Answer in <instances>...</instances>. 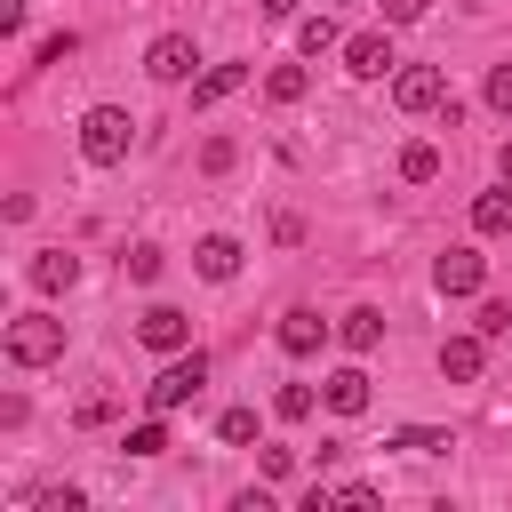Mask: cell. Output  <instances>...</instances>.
Wrapping results in <instances>:
<instances>
[{"label":"cell","mask_w":512,"mask_h":512,"mask_svg":"<svg viewBox=\"0 0 512 512\" xmlns=\"http://www.w3.org/2000/svg\"><path fill=\"white\" fill-rule=\"evenodd\" d=\"M128 144H136V120H128L120 104H96V112L80 120V152H88V168H120Z\"/></svg>","instance_id":"obj_1"},{"label":"cell","mask_w":512,"mask_h":512,"mask_svg":"<svg viewBox=\"0 0 512 512\" xmlns=\"http://www.w3.org/2000/svg\"><path fill=\"white\" fill-rule=\"evenodd\" d=\"M200 384H208V352H176V360H168V368L144 384V408H160V416H168V408L200 400Z\"/></svg>","instance_id":"obj_2"},{"label":"cell","mask_w":512,"mask_h":512,"mask_svg":"<svg viewBox=\"0 0 512 512\" xmlns=\"http://www.w3.org/2000/svg\"><path fill=\"white\" fill-rule=\"evenodd\" d=\"M56 352H64V320H48V312L8 320V360H16V368H48Z\"/></svg>","instance_id":"obj_3"},{"label":"cell","mask_w":512,"mask_h":512,"mask_svg":"<svg viewBox=\"0 0 512 512\" xmlns=\"http://www.w3.org/2000/svg\"><path fill=\"white\" fill-rule=\"evenodd\" d=\"M192 64H200V48H192V32H160V40L144 48V72H152L160 88H176V80H200Z\"/></svg>","instance_id":"obj_4"},{"label":"cell","mask_w":512,"mask_h":512,"mask_svg":"<svg viewBox=\"0 0 512 512\" xmlns=\"http://www.w3.org/2000/svg\"><path fill=\"white\" fill-rule=\"evenodd\" d=\"M392 104H400V112H440V104H448V80H440L432 64H408V72L392 80Z\"/></svg>","instance_id":"obj_5"},{"label":"cell","mask_w":512,"mask_h":512,"mask_svg":"<svg viewBox=\"0 0 512 512\" xmlns=\"http://www.w3.org/2000/svg\"><path fill=\"white\" fill-rule=\"evenodd\" d=\"M480 280H488V264H480L472 248H448V256H432V288H440V296H480Z\"/></svg>","instance_id":"obj_6"},{"label":"cell","mask_w":512,"mask_h":512,"mask_svg":"<svg viewBox=\"0 0 512 512\" xmlns=\"http://www.w3.org/2000/svg\"><path fill=\"white\" fill-rule=\"evenodd\" d=\"M320 344H328V320H320L312 304H288V312H280V352H288V360H312Z\"/></svg>","instance_id":"obj_7"},{"label":"cell","mask_w":512,"mask_h":512,"mask_svg":"<svg viewBox=\"0 0 512 512\" xmlns=\"http://www.w3.org/2000/svg\"><path fill=\"white\" fill-rule=\"evenodd\" d=\"M344 72H352V80H384V72H392V40H384V32H352V40H344Z\"/></svg>","instance_id":"obj_8"},{"label":"cell","mask_w":512,"mask_h":512,"mask_svg":"<svg viewBox=\"0 0 512 512\" xmlns=\"http://www.w3.org/2000/svg\"><path fill=\"white\" fill-rule=\"evenodd\" d=\"M136 336H144L152 352H184V344H192V320H184L176 304H152V312L136 320Z\"/></svg>","instance_id":"obj_9"},{"label":"cell","mask_w":512,"mask_h":512,"mask_svg":"<svg viewBox=\"0 0 512 512\" xmlns=\"http://www.w3.org/2000/svg\"><path fill=\"white\" fill-rule=\"evenodd\" d=\"M480 368H488V336H480V328H472V336H448V344H440V376L472 384Z\"/></svg>","instance_id":"obj_10"},{"label":"cell","mask_w":512,"mask_h":512,"mask_svg":"<svg viewBox=\"0 0 512 512\" xmlns=\"http://www.w3.org/2000/svg\"><path fill=\"white\" fill-rule=\"evenodd\" d=\"M240 88H248V64H208V72L192 80V104H200V112H216V104H224V96H240Z\"/></svg>","instance_id":"obj_11"},{"label":"cell","mask_w":512,"mask_h":512,"mask_svg":"<svg viewBox=\"0 0 512 512\" xmlns=\"http://www.w3.org/2000/svg\"><path fill=\"white\" fill-rule=\"evenodd\" d=\"M192 272H200V280H232V272H240V240H232V232H208V240L192 248Z\"/></svg>","instance_id":"obj_12"},{"label":"cell","mask_w":512,"mask_h":512,"mask_svg":"<svg viewBox=\"0 0 512 512\" xmlns=\"http://www.w3.org/2000/svg\"><path fill=\"white\" fill-rule=\"evenodd\" d=\"M320 392H328V408H336V416H368V400H376V392H368V368H336Z\"/></svg>","instance_id":"obj_13"},{"label":"cell","mask_w":512,"mask_h":512,"mask_svg":"<svg viewBox=\"0 0 512 512\" xmlns=\"http://www.w3.org/2000/svg\"><path fill=\"white\" fill-rule=\"evenodd\" d=\"M72 280H80V256H64V248L32 256V288H40V296H56V288H72Z\"/></svg>","instance_id":"obj_14"},{"label":"cell","mask_w":512,"mask_h":512,"mask_svg":"<svg viewBox=\"0 0 512 512\" xmlns=\"http://www.w3.org/2000/svg\"><path fill=\"white\" fill-rule=\"evenodd\" d=\"M336 336H344V344H352V352H376V344H384V312H376V304H352V312H344V328H336Z\"/></svg>","instance_id":"obj_15"},{"label":"cell","mask_w":512,"mask_h":512,"mask_svg":"<svg viewBox=\"0 0 512 512\" xmlns=\"http://www.w3.org/2000/svg\"><path fill=\"white\" fill-rule=\"evenodd\" d=\"M472 232H488V240H504V232H512V184L472 200Z\"/></svg>","instance_id":"obj_16"},{"label":"cell","mask_w":512,"mask_h":512,"mask_svg":"<svg viewBox=\"0 0 512 512\" xmlns=\"http://www.w3.org/2000/svg\"><path fill=\"white\" fill-rule=\"evenodd\" d=\"M304 88H312L304 64H272V72H264V96H272V104H304Z\"/></svg>","instance_id":"obj_17"},{"label":"cell","mask_w":512,"mask_h":512,"mask_svg":"<svg viewBox=\"0 0 512 512\" xmlns=\"http://www.w3.org/2000/svg\"><path fill=\"white\" fill-rule=\"evenodd\" d=\"M320 400H328V392H312V384H280V392H272V416H280V424H304Z\"/></svg>","instance_id":"obj_18"},{"label":"cell","mask_w":512,"mask_h":512,"mask_svg":"<svg viewBox=\"0 0 512 512\" xmlns=\"http://www.w3.org/2000/svg\"><path fill=\"white\" fill-rule=\"evenodd\" d=\"M296 48H304V56H328V48H344L336 16H304V24H296Z\"/></svg>","instance_id":"obj_19"},{"label":"cell","mask_w":512,"mask_h":512,"mask_svg":"<svg viewBox=\"0 0 512 512\" xmlns=\"http://www.w3.org/2000/svg\"><path fill=\"white\" fill-rule=\"evenodd\" d=\"M400 176H408V184H432V176H440V144H424V136L400 144Z\"/></svg>","instance_id":"obj_20"},{"label":"cell","mask_w":512,"mask_h":512,"mask_svg":"<svg viewBox=\"0 0 512 512\" xmlns=\"http://www.w3.org/2000/svg\"><path fill=\"white\" fill-rule=\"evenodd\" d=\"M384 448H408V456H432V448H448V432H440V424H400V432H392Z\"/></svg>","instance_id":"obj_21"},{"label":"cell","mask_w":512,"mask_h":512,"mask_svg":"<svg viewBox=\"0 0 512 512\" xmlns=\"http://www.w3.org/2000/svg\"><path fill=\"white\" fill-rule=\"evenodd\" d=\"M216 440H224V448H248V440H256V408H224V416H216Z\"/></svg>","instance_id":"obj_22"},{"label":"cell","mask_w":512,"mask_h":512,"mask_svg":"<svg viewBox=\"0 0 512 512\" xmlns=\"http://www.w3.org/2000/svg\"><path fill=\"white\" fill-rule=\"evenodd\" d=\"M120 448H128V456H160V448H168V424H160V408H152V416H144V424H136Z\"/></svg>","instance_id":"obj_23"},{"label":"cell","mask_w":512,"mask_h":512,"mask_svg":"<svg viewBox=\"0 0 512 512\" xmlns=\"http://www.w3.org/2000/svg\"><path fill=\"white\" fill-rule=\"evenodd\" d=\"M232 160H240V152H232V136H208V144H200V168H208V176H224Z\"/></svg>","instance_id":"obj_24"},{"label":"cell","mask_w":512,"mask_h":512,"mask_svg":"<svg viewBox=\"0 0 512 512\" xmlns=\"http://www.w3.org/2000/svg\"><path fill=\"white\" fill-rule=\"evenodd\" d=\"M120 272H128V280H160V248H128Z\"/></svg>","instance_id":"obj_25"},{"label":"cell","mask_w":512,"mask_h":512,"mask_svg":"<svg viewBox=\"0 0 512 512\" xmlns=\"http://www.w3.org/2000/svg\"><path fill=\"white\" fill-rule=\"evenodd\" d=\"M472 328H480V336H504V328H512V304H504V296H488V304H480V320H472Z\"/></svg>","instance_id":"obj_26"},{"label":"cell","mask_w":512,"mask_h":512,"mask_svg":"<svg viewBox=\"0 0 512 512\" xmlns=\"http://www.w3.org/2000/svg\"><path fill=\"white\" fill-rule=\"evenodd\" d=\"M328 504H344V512H368V504H376V488H368V480H344V488H328Z\"/></svg>","instance_id":"obj_27"},{"label":"cell","mask_w":512,"mask_h":512,"mask_svg":"<svg viewBox=\"0 0 512 512\" xmlns=\"http://www.w3.org/2000/svg\"><path fill=\"white\" fill-rule=\"evenodd\" d=\"M256 464H264V480H288L296 472V448H256Z\"/></svg>","instance_id":"obj_28"},{"label":"cell","mask_w":512,"mask_h":512,"mask_svg":"<svg viewBox=\"0 0 512 512\" xmlns=\"http://www.w3.org/2000/svg\"><path fill=\"white\" fill-rule=\"evenodd\" d=\"M488 104L512 120V64H496V72H488Z\"/></svg>","instance_id":"obj_29"},{"label":"cell","mask_w":512,"mask_h":512,"mask_svg":"<svg viewBox=\"0 0 512 512\" xmlns=\"http://www.w3.org/2000/svg\"><path fill=\"white\" fill-rule=\"evenodd\" d=\"M376 8H384V24H416L432 0H376Z\"/></svg>","instance_id":"obj_30"},{"label":"cell","mask_w":512,"mask_h":512,"mask_svg":"<svg viewBox=\"0 0 512 512\" xmlns=\"http://www.w3.org/2000/svg\"><path fill=\"white\" fill-rule=\"evenodd\" d=\"M72 48H80V40H72V32H48V40H40V64H64V56H72Z\"/></svg>","instance_id":"obj_31"},{"label":"cell","mask_w":512,"mask_h":512,"mask_svg":"<svg viewBox=\"0 0 512 512\" xmlns=\"http://www.w3.org/2000/svg\"><path fill=\"white\" fill-rule=\"evenodd\" d=\"M80 504H88L80 488H48V496H40V512H80Z\"/></svg>","instance_id":"obj_32"},{"label":"cell","mask_w":512,"mask_h":512,"mask_svg":"<svg viewBox=\"0 0 512 512\" xmlns=\"http://www.w3.org/2000/svg\"><path fill=\"white\" fill-rule=\"evenodd\" d=\"M256 8H264V16H296V0H256Z\"/></svg>","instance_id":"obj_33"},{"label":"cell","mask_w":512,"mask_h":512,"mask_svg":"<svg viewBox=\"0 0 512 512\" xmlns=\"http://www.w3.org/2000/svg\"><path fill=\"white\" fill-rule=\"evenodd\" d=\"M496 168H504V184H512V136H504V144H496Z\"/></svg>","instance_id":"obj_34"}]
</instances>
